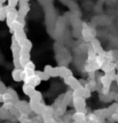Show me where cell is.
<instances>
[{
	"mask_svg": "<svg viewBox=\"0 0 118 123\" xmlns=\"http://www.w3.org/2000/svg\"><path fill=\"white\" fill-rule=\"evenodd\" d=\"M29 97L31 99H35V100H36V101H41V94L40 92L34 91L31 95H30Z\"/></svg>",
	"mask_w": 118,
	"mask_h": 123,
	"instance_id": "52a82bcc",
	"label": "cell"
},
{
	"mask_svg": "<svg viewBox=\"0 0 118 123\" xmlns=\"http://www.w3.org/2000/svg\"><path fill=\"white\" fill-rule=\"evenodd\" d=\"M14 105V103L12 101H7V102H4V104L3 105V109L7 110H10V109Z\"/></svg>",
	"mask_w": 118,
	"mask_h": 123,
	"instance_id": "9c48e42d",
	"label": "cell"
},
{
	"mask_svg": "<svg viewBox=\"0 0 118 123\" xmlns=\"http://www.w3.org/2000/svg\"><path fill=\"white\" fill-rule=\"evenodd\" d=\"M26 1H27V2H28V0H26Z\"/></svg>",
	"mask_w": 118,
	"mask_h": 123,
	"instance_id": "5bb4252c",
	"label": "cell"
},
{
	"mask_svg": "<svg viewBox=\"0 0 118 123\" xmlns=\"http://www.w3.org/2000/svg\"><path fill=\"white\" fill-rule=\"evenodd\" d=\"M23 70V68H15L12 71V78L15 81H21V77H20V73Z\"/></svg>",
	"mask_w": 118,
	"mask_h": 123,
	"instance_id": "5b68a950",
	"label": "cell"
},
{
	"mask_svg": "<svg viewBox=\"0 0 118 123\" xmlns=\"http://www.w3.org/2000/svg\"><path fill=\"white\" fill-rule=\"evenodd\" d=\"M5 1H6V0H0V3H3Z\"/></svg>",
	"mask_w": 118,
	"mask_h": 123,
	"instance_id": "4fadbf2b",
	"label": "cell"
},
{
	"mask_svg": "<svg viewBox=\"0 0 118 123\" xmlns=\"http://www.w3.org/2000/svg\"><path fill=\"white\" fill-rule=\"evenodd\" d=\"M49 76H50V77H57V76H59V67L53 68Z\"/></svg>",
	"mask_w": 118,
	"mask_h": 123,
	"instance_id": "ba28073f",
	"label": "cell"
},
{
	"mask_svg": "<svg viewBox=\"0 0 118 123\" xmlns=\"http://www.w3.org/2000/svg\"><path fill=\"white\" fill-rule=\"evenodd\" d=\"M23 90H24V93L28 95V96H30L32 92L35 91V89H34V87L32 86L31 85L28 84V83H24V86H23Z\"/></svg>",
	"mask_w": 118,
	"mask_h": 123,
	"instance_id": "277c9868",
	"label": "cell"
},
{
	"mask_svg": "<svg viewBox=\"0 0 118 123\" xmlns=\"http://www.w3.org/2000/svg\"><path fill=\"white\" fill-rule=\"evenodd\" d=\"M52 68H52V67L50 66V65H47V66H45V71H44V72H45L46 73L49 75L50 73H51V71H52Z\"/></svg>",
	"mask_w": 118,
	"mask_h": 123,
	"instance_id": "8fae6325",
	"label": "cell"
},
{
	"mask_svg": "<svg viewBox=\"0 0 118 123\" xmlns=\"http://www.w3.org/2000/svg\"><path fill=\"white\" fill-rule=\"evenodd\" d=\"M29 11V6L28 4H25V5H23V6H20V9L18 11V17H20V18H25L26 16L27 13Z\"/></svg>",
	"mask_w": 118,
	"mask_h": 123,
	"instance_id": "6da1fadb",
	"label": "cell"
},
{
	"mask_svg": "<svg viewBox=\"0 0 118 123\" xmlns=\"http://www.w3.org/2000/svg\"><path fill=\"white\" fill-rule=\"evenodd\" d=\"M36 74L38 76V77L41 79V80H47L49 79L50 76L49 75V74H47L45 73V72H36Z\"/></svg>",
	"mask_w": 118,
	"mask_h": 123,
	"instance_id": "8992f818",
	"label": "cell"
},
{
	"mask_svg": "<svg viewBox=\"0 0 118 123\" xmlns=\"http://www.w3.org/2000/svg\"><path fill=\"white\" fill-rule=\"evenodd\" d=\"M0 102H3V93H0Z\"/></svg>",
	"mask_w": 118,
	"mask_h": 123,
	"instance_id": "7c38bea8",
	"label": "cell"
},
{
	"mask_svg": "<svg viewBox=\"0 0 118 123\" xmlns=\"http://www.w3.org/2000/svg\"><path fill=\"white\" fill-rule=\"evenodd\" d=\"M70 76H72V73L70 72V70H69L68 68L64 66L59 67V76L62 78H66Z\"/></svg>",
	"mask_w": 118,
	"mask_h": 123,
	"instance_id": "7a4b0ae2",
	"label": "cell"
},
{
	"mask_svg": "<svg viewBox=\"0 0 118 123\" xmlns=\"http://www.w3.org/2000/svg\"><path fill=\"white\" fill-rule=\"evenodd\" d=\"M91 48L97 54H99V52H101L103 51V48H101L100 44H99V42L96 39H91Z\"/></svg>",
	"mask_w": 118,
	"mask_h": 123,
	"instance_id": "3957f363",
	"label": "cell"
},
{
	"mask_svg": "<svg viewBox=\"0 0 118 123\" xmlns=\"http://www.w3.org/2000/svg\"><path fill=\"white\" fill-rule=\"evenodd\" d=\"M24 68H31V69H34L35 68V64H34L32 62H31L29 60L28 62L26 64V65H25Z\"/></svg>",
	"mask_w": 118,
	"mask_h": 123,
	"instance_id": "30bf717a",
	"label": "cell"
}]
</instances>
